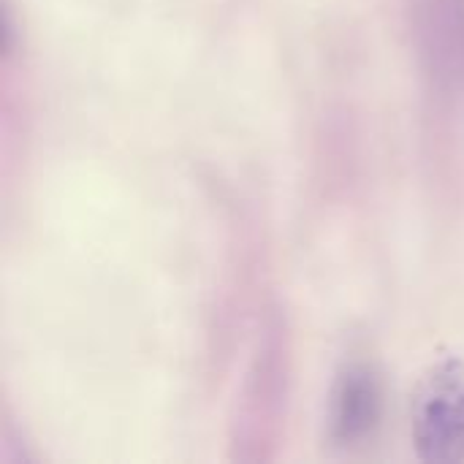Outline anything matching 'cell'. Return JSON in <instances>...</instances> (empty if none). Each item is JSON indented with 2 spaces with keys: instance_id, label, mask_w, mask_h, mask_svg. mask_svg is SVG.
Masks as SVG:
<instances>
[{
  "instance_id": "cell-1",
  "label": "cell",
  "mask_w": 464,
  "mask_h": 464,
  "mask_svg": "<svg viewBox=\"0 0 464 464\" xmlns=\"http://www.w3.org/2000/svg\"><path fill=\"white\" fill-rule=\"evenodd\" d=\"M413 440L427 462L464 459V364L446 359L413 394Z\"/></svg>"
},
{
  "instance_id": "cell-2",
  "label": "cell",
  "mask_w": 464,
  "mask_h": 464,
  "mask_svg": "<svg viewBox=\"0 0 464 464\" xmlns=\"http://www.w3.org/2000/svg\"><path fill=\"white\" fill-rule=\"evenodd\" d=\"M383 413L381 378L364 362H351L334 381L329 402V432L340 446H353L375 432Z\"/></svg>"
}]
</instances>
